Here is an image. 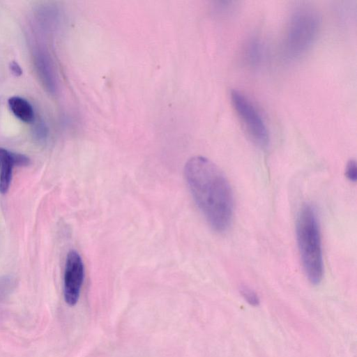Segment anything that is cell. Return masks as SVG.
I'll return each mask as SVG.
<instances>
[{
	"instance_id": "1",
	"label": "cell",
	"mask_w": 357,
	"mask_h": 357,
	"mask_svg": "<svg viewBox=\"0 0 357 357\" xmlns=\"http://www.w3.org/2000/svg\"><path fill=\"white\" fill-rule=\"evenodd\" d=\"M184 176L209 226L218 232L226 231L232 221L234 199L231 186L221 169L209 159L195 156L186 162Z\"/></svg>"
},
{
	"instance_id": "2",
	"label": "cell",
	"mask_w": 357,
	"mask_h": 357,
	"mask_svg": "<svg viewBox=\"0 0 357 357\" xmlns=\"http://www.w3.org/2000/svg\"><path fill=\"white\" fill-rule=\"evenodd\" d=\"M296 229L304 272L312 284H318L324 274L323 255L319 219L311 204H305L301 208Z\"/></svg>"
},
{
	"instance_id": "3",
	"label": "cell",
	"mask_w": 357,
	"mask_h": 357,
	"mask_svg": "<svg viewBox=\"0 0 357 357\" xmlns=\"http://www.w3.org/2000/svg\"><path fill=\"white\" fill-rule=\"evenodd\" d=\"M320 19L314 8L302 6L296 8L290 17L285 38L287 56L295 59L311 46L317 37Z\"/></svg>"
},
{
	"instance_id": "4",
	"label": "cell",
	"mask_w": 357,
	"mask_h": 357,
	"mask_svg": "<svg viewBox=\"0 0 357 357\" xmlns=\"http://www.w3.org/2000/svg\"><path fill=\"white\" fill-rule=\"evenodd\" d=\"M231 105L251 139L265 147L269 142L267 127L252 102L241 91L234 89L230 93Z\"/></svg>"
},
{
	"instance_id": "5",
	"label": "cell",
	"mask_w": 357,
	"mask_h": 357,
	"mask_svg": "<svg viewBox=\"0 0 357 357\" xmlns=\"http://www.w3.org/2000/svg\"><path fill=\"white\" fill-rule=\"evenodd\" d=\"M84 277V268L80 255L75 250L70 251L66 257L63 276L64 299L70 306L75 305L79 300Z\"/></svg>"
},
{
	"instance_id": "6",
	"label": "cell",
	"mask_w": 357,
	"mask_h": 357,
	"mask_svg": "<svg viewBox=\"0 0 357 357\" xmlns=\"http://www.w3.org/2000/svg\"><path fill=\"white\" fill-rule=\"evenodd\" d=\"M13 167L12 151L0 148V192L2 194L9 189Z\"/></svg>"
},
{
	"instance_id": "7",
	"label": "cell",
	"mask_w": 357,
	"mask_h": 357,
	"mask_svg": "<svg viewBox=\"0 0 357 357\" xmlns=\"http://www.w3.org/2000/svg\"><path fill=\"white\" fill-rule=\"evenodd\" d=\"M13 114L24 123H31L34 120V112L31 105L24 98L13 96L8 101Z\"/></svg>"
},
{
	"instance_id": "8",
	"label": "cell",
	"mask_w": 357,
	"mask_h": 357,
	"mask_svg": "<svg viewBox=\"0 0 357 357\" xmlns=\"http://www.w3.org/2000/svg\"><path fill=\"white\" fill-rule=\"evenodd\" d=\"M240 293L250 305L252 306L259 305L260 301L257 294L250 287L246 285H242L240 288Z\"/></svg>"
},
{
	"instance_id": "9",
	"label": "cell",
	"mask_w": 357,
	"mask_h": 357,
	"mask_svg": "<svg viewBox=\"0 0 357 357\" xmlns=\"http://www.w3.org/2000/svg\"><path fill=\"white\" fill-rule=\"evenodd\" d=\"M345 176L347 178L353 182L357 179V166L354 160H350L345 168Z\"/></svg>"
},
{
	"instance_id": "10",
	"label": "cell",
	"mask_w": 357,
	"mask_h": 357,
	"mask_svg": "<svg viewBox=\"0 0 357 357\" xmlns=\"http://www.w3.org/2000/svg\"><path fill=\"white\" fill-rule=\"evenodd\" d=\"M12 156L15 166L24 167L30 164V159L25 155L12 152Z\"/></svg>"
},
{
	"instance_id": "11",
	"label": "cell",
	"mask_w": 357,
	"mask_h": 357,
	"mask_svg": "<svg viewBox=\"0 0 357 357\" xmlns=\"http://www.w3.org/2000/svg\"><path fill=\"white\" fill-rule=\"evenodd\" d=\"M12 282L7 278H0V300L10 291Z\"/></svg>"
},
{
	"instance_id": "12",
	"label": "cell",
	"mask_w": 357,
	"mask_h": 357,
	"mask_svg": "<svg viewBox=\"0 0 357 357\" xmlns=\"http://www.w3.org/2000/svg\"><path fill=\"white\" fill-rule=\"evenodd\" d=\"M9 68L12 74L16 77H19L22 74V70L16 61H11Z\"/></svg>"
}]
</instances>
